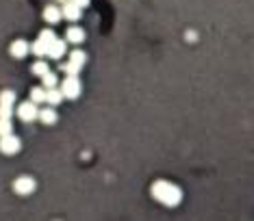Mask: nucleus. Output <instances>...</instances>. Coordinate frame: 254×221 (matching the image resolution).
<instances>
[{
	"instance_id": "obj_1",
	"label": "nucleus",
	"mask_w": 254,
	"mask_h": 221,
	"mask_svg": "<svg viewBox=\"0 0 254 221\" xmlns=\"http://www.w3.org/2000/svg\"><path fill=\"white\" fill-rule=\"evenodd\" d=\"M152 197L163 206H178L183 200V191L168 180H156L152 184Z\"/></svg>"
},
{
	"instance_id": "obj_2",
	"label": "nucleus",
	"mask_w": 254,
	"mask_h": 221,
	"mask_svg": "<svg viewBox=\"0 0 254 221\" xmlns=\"http://www.w3.org/2000/svg\"><path fill=\"white\" fill-rule=\"evenodd\" d=\"M85 63H87V54L81 52V50H74L70 54V59H68V63H63V72L68 76H78V72H81V67Z\"/></svg>"
},
{
	"instance_id": "obj_3",
	"label": "nucleus",
	"mask_w": 254,
	"mask_h": 221,
	"mask_svg": "<svg viewBox=\"0 0 254 221\" xmlns=\"http://www.w3.org/2000/svg\"><path fill=\"white\" fill-rule=\"evenodd\" d=\"M61 94H63V98H68V100H76L78 95H81V80H78L76 76H68L61 85Z\"/></svg>"
},
{
	"instance_id": "obj_4",
	"label": "nucleus",
	"mask_w": 254,
	"mask_h": 221,
	"mask_svg": "<svg viewBox=\"0 0 254 221\" xmlns=\"http://www.w3.org/2000/svg\"><path fill=\"white\" fill-rule=\"evenodd\" d=\"M17 117H20L22 122H35V119L39 117V109H37L35 102L26 100V102H22L20 107H17Z\"/></svg>"
},
{
	"instance_id": "obj_5",
	"label": "nucleus",
	"mask_w": 254,
	"mask_h": 221,
	"mask_svg": "<svg viewBox=\"0 0 254 221\" xmlns=\"http://www.w3.org/2000/svg\"><path fill=\"white\" fill-rule=\"evenodd\" d=\"M20 147H22V141L17 139L16 135L0 137V152H2V154H17Z\"/></svg>"
},
{
	"instance_id": "obj_6",
	"label": "nucleus",
	"mask_w": 254,
	"mask_h": 221,
	"mask_svg": "<svg viewBox=\"0 0 254 221\" xmlns=\"http://www.w3.org/2000/svg\"><path fill=\"white\" fill-rule=\"evenodd\" d=\"M13 191H16L17 195H31V193L35 191V180L31 176L17 178V180L13 182Z\"/></svg>"
},
{
	"instance_id": "obj_7",
	"label": "nucleus",
	"mask_w": 254,
	"mask_h": 221,
	"mask_svg": "<svg viewBox=\"0 0 254 221\" xmlns=\"http://www.w3.org/2000/svg\"><path fill=\"white\" fill-rule=\"evenodd\" d=\"M63 54H66V41L54 39L52 44L48 46V54H46V57H50V59H61Z\"/></svg>"
},
{
	"instance_id": "obj_8",
	"label": "nucleus",
	"mask_w": 254,
	"mask_h": 221,
	"mask_svg": "<svg viewBox=\"0 0 254 221\" xmlns=\"http://www.w3.org/2000/svg\"><path fill=\"white\" fill-rule=\"evenodd\" d=\"M9 52H11V57H16V59H24L26 54H29V46H26L24 39H17V41H13L11 44Z\"/></svg>"
},
{
	"instance_id": "obj_9",
	"label": "nucleus",
	"mask_w": 254,
	"mask_h": 221,
	"mask_svg": "<svg viewBox=\"0 0 254 221\" xmlns=\"http://www.w3.org/2000/svg\"><path fill=\"white\" fill-rule=\"evenodd\" d=\"M41 124H46V126H52V124H57V110L52 107H46V109H39V117Z\"/></svg>"
},
{
	"instance_id": "obj_10",
	"label": "nucleus",
	"mask_w": 254,
	"mask_h": 221,
	"mask_svg": "<svg viewBox=\"0 0 254 221\" xmlns=\"http://www.w3.org/2000/svg\"><path fill=\"white\" fill-rule=\"evenodd\" d=\"M81 11H83V9H78L74 2H66V4H63V11L61 13H63V17H66V20L76 22L78 17H81Z\"/></svg>"
},
{
	"instance_id": "obj_11",
	"label": "nucleus",
	"mask_w": 254,
	"mask_h": 221,
	"mask_svg": "<svg viewBox=\"0 0 254 221\" xmlns=\"http://www.w3.org/2000/svg\"><path fill=\"white\" fill-rule=\"evenodd\" d=\"M61 17H63V13L59 11V7H54V4H50V7L44 9V20L48 22V24H57Z\"/></svg>"
},
{
	"instance_id": "obj_12",
	"label": "nucleus",
	"mask_w": 254,
	"mask_h": 221,
	"mask_svg": "<svg viewBox=\"0 0 254 221\" xmlns=\"http://www.w3.org/2000/svg\"><path fill=\"white\" fill-rule=\"evenodd\" d=\"M66 39L70 41V44H83L85 41V31H81L78 26H72V29H68V33H66Z\"/></svg>"
},
{
	"instance_id": "obj_13",
	"label": "nucleus",
	"mask_w": 254,
	"mask_h": 221,
	"mask_svg": "<svg viewBox=\"0 0 254 221\" xmlns=\"http://www.w3.org/2000/svg\"><path fill=\"white\" fill-rule=\"evenodd\" d=\"M61 100H63V94H61V89H48L46 91V102L50 104V107H57V104H61Z\"/></svg>"
},
{
	"instance_id": "obj_14",
	"label": "nucleus",
	"mask_w": 254,
	"mask_h": 221,
	"mask_svg": "<svg viewBox=\"0 0 254 221\" xmlns=\"http://www.w3.org/2000/svg\"><path fill=\"white\" fill-rule=\"evenodd\" d=\"M16 104V94L11 89L0 91V107H13Z\"/></svg>"
},
{
	"instance_id": "obj_15",
	"label": "nucleus",
	"mask_w": 254,
	"mask_h": 221,
	"mask_svg": "<svg viewBox=\"0 0 254 221\" xmlns=\"http://www.w3.org/2000/svg\"><path fill=\"white\" fill-rule=\"evenodd\" d=\"M46 87H33L31 89V102H35V104H39V102H46Z\"/></svg>"
},
{
	"instance_id": "obj_16",
	"label": "nucleus",
	"mask_w": 254,
	"mask_h": 221,
	"mask_svg": "<svg viewBox=\"0 0 254 221\" xmlns=\"http://www.w3.org/2000/svg\"><path fill=\"white\" fill-rule=\"evenodd\" d=\"M54 39H57V35H54L52 33V31H50V29H46V31H41V35H39V41H41V44H44L46 46V48H48V46L50 44H52V41Z\"/></svg>"
},
{
	"instance_id": "obj_17",
	"label": "nucleus",
	"mask_w": 254,
	"mask_h": 221,
	"mask_svg": "<svg viewBox=\"0 0 254 221\" xmlns=\"http://www.w3.org/2000/svg\"><path fill=\"white\" fill-rule=\"evenodd\" d=\"M41 82H44L41 87H46V89H54V87H57V76H54L52 72H48L46 76H41Z\"/></svg>"
},
{
	"instance_id": "obj_18",
	"label": "nucleus",
	"mask_w": 254,
	"mask_h": 221,
	"mask_svg": "<svg viewBox=\"0 0 254 221\" xmlns=\"http://www.w3.org/2000/svg\"><path fill=\"white\" fill-rule=\"evenodd\" d=\"M48 72H50V67L46 65L44 61H37L35 65H33V74H35V76H39V78H41V76H46Z\"/></svg>"
},
{
	"instance_id": "obj_19",
	"label": "nucleus",
	"mask_w": 254,
	"mask_h": 221,
	"mask_svg": "<svg viewBox=\"0 0 254 221\" xmlns=\"http://www.w3.org/2000/svg\"><path fill=\"white\" fill-rule=\"evenodd\" d=\"M11 119H0V137H7V135H13L11 132Z\"/></svg>"
},
{
	"instance_id": "obj_20",
	"label": "nucleus",
	"mask_w": 254,
	"mask_h": 221,
	"mask_svg": "<svg viewBox=\"0 0 254 221\" xmlns=\"http://www.w3.org/2000/svg\"><path fill=\"white\" fill-rule=\"evenodd\" d=\"M31 50H33V54H37V57H46V54H48V48H46V46L41 44L39 39L35 41V44H33V48H31Z\"/></svg>"
},
{
	"instance_id": "obj_21",
	"label": "nucleus",
	"mask_w": 254,
	"mask_h": 221,
	"mask_svg": "<svg viewBox=\"0 0 254 221\" xmlns=\"http://www.w3.org/2000/svg\"><path fill=\"white\" fill-rule=\"evenodd\" d=\"M13 107H0V119H11Z\"/></svg>"
},
{
	"instance_id": "obj_22",
	"label": "nucleus",
	"mask_w": 254,
	"mask_h": 221,
	"mask_svg": "<svg viewBox=\"0 0 254 221\" xmlns=\"http://www.w3.org/2000/svg\"><path fill=\"white\" fill-rule=\"evenodd\" d=\"M70 2H74L78 9H85V7H89V0H70Z\"/></svg>"
},
{
	"instance_id": "obj_23",
	"label": "nucleus",
	"mask_w": 254,
	"mask_h": 221,
	"mask_svg": "<svg viewBox=\"0 0 254 221\" xmlns=\"http://www.w3.org/2000/svg\"><path fill=\"white\" fill-rule=\"evenodd\" d=\"M57 2H63V4H66V2H70V0H57Z\"/></svg>"
}]
</instances>
